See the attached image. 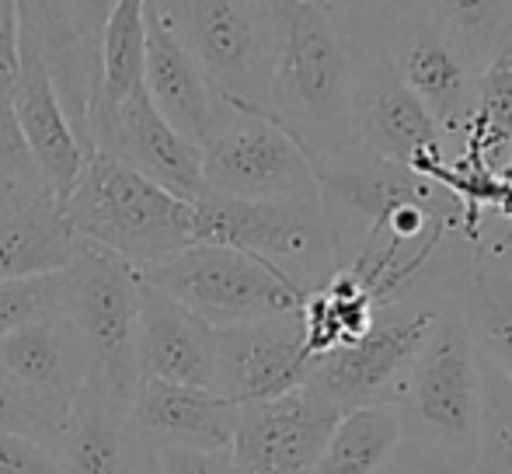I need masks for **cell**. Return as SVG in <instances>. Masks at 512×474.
<instances>
[{
  "mask_svg": "<svg viewBox=\"0 0 512 474\" xmlns=\"http://www.w3.org/2000/svg\"><path fill=\"white\" fill-rule=\"evenodd\" d=\"M359 53L338 25L307 0H276V53L269 77V112L310 161L335 157L356 143Z\"/></svg>",
  "mask_w": 512,
  "mask_h": 474,
  "instance_id": "obj_1",
  "label": "cell"
},
{
  "mask_svg": "<svg viewBox=\"0 0 512 474\" xmlns=\"http://www.w3.org/2000/svg\"><path fill=\"white\" fill-rule=\"evenodd\" d=\"M77 237L147 272L196 241V210L129 164L88 147L74 189L60 199Z\"/></svg>",
  "mask_w": 512,
  "mask_h": 474,
  "instance_id": "obj_2",
  "label": "cell"
},
{
  "mask_svg": "<svg viewBox=\"0 0 512 474\" xmlns=\"http://www.w3.org/2000/svg\"><path fill=\"white\" fill-rule=\"evenodd\" d=\"M192 210L196 241L248 251L304 297L321 290L338 269L335 231L321 192L300 199H230L203 192Z\"/></svg>",
  "mask_w": 512,
  "mask_h": 474,
  "instance_id": "obj_3",
  "label": "cell"
},
{
  "mask_svg": "<svg viewBox=\"0 0 512 474\" xmlns=\"http://www.w3.org/2000/svg\"><path fill=\"white\" fill-rule=\"evenodd\" d=\"M60 314L70 321L88 359L95 391L129 405L136 391V321L140 272L119 255L77 237L74 258L60 269Z\"/></svg>",
  "mask_w": 512,
  "mask_h": 474,
  "instance_id": "obj_4",
  "label": "cell"
},
{
  "mask_svg": "<svg viewBox=\"0 0 512 474\" xmlns=\"http://www.w3.org/2000/svg\"><path fill=\"white\" fill-rule=\"evenodd\" d=\"M450 300L453 290L425 286L377 307L370 328L356 342L321 353L310 363L304 384L328 398L338 412L363 405H394L408 370L415 366L429 335L436 332Z\"/></svg>",
  "mask_w": 512,
  "mask_h": 474,
  "instance_id": "obj_5",
  "label": "cell"
},
{
  "mask_svg": "<svg viewBox=\"0 0 512 474\" xmlns=\"http://www.w3.org/2000/svg\"><path fill=\"white\" fill-rule=\"evenodd\" d=\"M164 14L213 91L230 105L265 112L276 0H150Z\"/></svg>",
  "mask_w": 512,
  "mask_h": 474,
  "instance_id": "obj_6",
  "label": "cell"
},
{
  "mask_svg": "<svg viewBox=\"0 0 512 474\" xmlns=\"http://www.w3.org/2000/svg\"><path fill=\"white\" fill-rule=\"evenodd\" d=\"M394 412L408 440L474 457L481 419V356L457 300L439 318L401 387Z\"/></svg>",
  "mask_w": 512,
  "mask_h": 474,
  "instance_id": "obj_7",
  "label": "cell"
},
{
  "mask_svg": "<svg viewBox=\"0 0 512 474\" xmlns=\"http://www.w3.org/2000/svg\"><path fill=\"white\" fill-rule=\"evenodd\" d=\"M140 279L168 293L175 304H182L209 328L297 311L307 300L255 255L209 241H192L161 265L140 272Z\"/></svg>",
  "mask_w": 512,
  "mask_h": 474,
  "instance_id": "obj_8",
  "label": "cell"
},
{
  "mask_svg": "<svg viewBox=\"0 0 512 474\" xmlns=\"http://www.w3.org/2000/svg\"><path fill=\"white\" fill-rule=\"evenodd\" d=\"M206 192L230 199L317 196L307 150L269 112L223 102L220 119L199 143Z\"/></svg>",
  "mask_w": 512,
  "mask_h": 474,
  "instance_id": "obj_9",
  "label": "cell"
},
{
  "mask_svg": "<svg viewBox=\"0 0 512 474\" xmlns=\"http://www.w3.org/2000/svg\"><path fill=\"white\" fill-rule=\"evenodd\" d=\"M352 116H356V143L366 154L408 164L425 178H436V171L450 164L443 133L432 122L429 109L415 98V91L401 81L387 49L359 53Z\"/></svg>",
  "mask_w": 512,
  "mask_h": 474,
  "instance_id": "obj_10",
  "label": "cell"
},
{
  "mask_svg": "<svg viewBox=\"0 0 512 474\" xmlns=\"http://www.w3.org/2000/svg\"><path fill=\"white\" fill-rule=\"evenodd\" d=\"M88 147H98L102 154L129 164L185 203H196L206 192L199 147L154 109L147 88H136L119 102L91 98Z\"/></svg>",
  "mask_w": 512,
  "mask_h": 474,
  "instance_id": "obj_11",
  "label": "cell"
},
{
  "mask_svg": "<svg viewBox=\"0 0 512 474\" xmlns=\"http://www.w3.org/2000/svg\"><path fill=\"white\" fill-rule=\"evenodd\" d=\"M387 56L398 67L401 81L415 91L418 102L429 109L439 126L450 161L460 154L474 116V88H478V67L467 53L450 39L443 25L425 7L411 11L387 39Z\"/></svg>",
  "mask_w": 512,
  "mask_h": 474,
  "instance_id": "obj_12",
  "label": "cell"
},
{
  "mask_svg": "<svg viewBox=\"0 0 512 474\" xmlns=\"http://www.w3.org/2000/svg\"><path fill=\"white\" fill-rule=\"evenodd\" d=\"M338 408L307 384L279 398L248 401L237 408L230 454L241 474H310L321 457Z\"/></svg>",
  "mask_w": 512,
  "mask_h": 474,
  "instance_id": "obj_13",
  "label": "cell"
},
{
  "mask_svg": "<svg viewBox=\"0 0 512 474\" xmlns=\"http://www.w3.org/2000/svg\"><path fill=\"white\" fill-rule=\"evenodd\" d=\"M216 335V394L248 405L279 398L307 380L314 356L307 353L304 314L283 311L241 325L213 328Z\"/></svg>",
  "mask_w": 512,
  "mask_h": 474,
  "instance_id": "obj_14",
  "label": "cell"
},
{
  "mask_svg": "<svg viewBox=\"0 0 512 474\" xmlns=\"http://www.w3.org/2000/svg\"><path fill=\"white\" fill-rule=\"evenodd\" d=\"M237 401L209 387L171 384V380H136L129 398V429L150 450H227L237 426Z\"/></svg>",
  "mask_w": 512,
  "mask_h": 474,
  "instance_id": "obj_15",
  "label": "cell"
},
{
  "mask_svg": "<svg viewBox=\"0 0 512 474\" xmlns=\"http://www.w3.org/2000/svg\"><path fill=\"white\" fill-rule=\"evenodd\" d=\"M21 35V63H18V81H14V116L25 133V143L35 157L46 189L56 199H63L74 189L77 175L88 147L81 143L77 129L70 126L67 112H63L60 98H56V84L49 77L46 56L42 46L28 28L18 25Z\"/></svg>",
  "mask_w": 512,
  "mask_h": 474,
  "instance_id": "obj_16",
  "label": "cell"
},
{
  "mask_svg": "<svg viewBox=\"0 0 512 474\" xmlns=\"http://www.w3.org/2000/svg\"><path fill=\"white\" fill-rule=\"evenodd\" d=\"M136 377L216 391V335L206 321L140 279Z\"/></svg>",
  "mask_w": 512,
  "mask_h": 474,
  "instance_id": "obj_17",
  "label": "cell"
},
{
  "mask_svg": "<svg viewBox=\"0 0 512 474\" xmlns=\"http://www.w3.org/2000/svg\"><path fill=\"white\" fill-rule=\"evenodd\" d=\"M143 88L154 109L192 143H203L220 119L223 98L206 81L203 67L192 60L175 28L147 0V46H143Z\"/></svg>",
  "mask_w": 512,
  "mask_h": 474,
  "instance_id": "obj_18",
  "label": "cell"
},
{
  "mask_svg": "<svg viewBox=\"0 0 512 474\" xmlns=\"http://www.w3.org/2000/svg\"><path fill=\"white\" fill-rule=\"evenodd\" d=\"M0 373L67 415L88 380V359L60 311L0 335Z\"/></svg>",
  "mask_w": 512,
  "mask_h": 474,
  "instance_id": "obj_19",
  "label": "cell"
},
{
  "mask_svg": "<svg viewBox=\"0 0 512 474\" xmlns=\"http://www.w3.org/2000/svg\"><path fill=\"white\" fill-rule=\"evenodd\" d=\"M18 25L39 39L63 112L88 147V102L98 84V49L84 35L77 0H14Z\"/></svg>",
  "mask_w": 512,
  "mask_h": 474,
  "instance_id": "obj_20",
  "label": "cell"
},
{
  "mask_svg": "<svg viewBox=\"0 0 512 474\" xmlns=\"http://www.w3.org/2000/svg\"><path fill=\"white\" fill-rule=\"evenodd\" d=\"M129 405H119L91 384L81 387L60 429L49 440V454L63 474H126L147 443L129 429Z\"/></svg>",
  "mask_w": 512,
  "mask_h": 474,
  "instance_id": "obj_21",
  "label": "cell"
},
{
  "mask_svg": "<svg viewBox=\"0 0 512 474\" xmlns=\"http://www.w3.org/2000/svg\"><path fill=\"white\" fill-rule=\"evenodd\" d=\"M74 248L77 231L56 196L11 192L0 199V283L67 269Z\"/></svg>",
  "mask_w": 512,
  "mask_h": 474,
  "instance_id": "obj_22",
  "label": "cell"
},
{
  "mask_svg": "<svg viewBox=\"0 0 512 474\" xmlns=\"http://www.w3.org/2000/svg\"><path fill=\"white\" fill-rule=\"evenodd\" d=\"M453 300L471 328L478 353L512 380V276L492 248L481 251L453 283Z\"/></svg>",
  "mask_w": 512,
  "mask_h": 474,
  "instance_id": "obj_23",
  "label": "cell"
},
{
  "mask_svg": "<svg viewBox=\"0 0 512 474\" xmlns=\"http://www.w3.org/2000/svg\"><path fill=\"white\" fill-rule=\"evenodd\" d=\"M512 154V32L499 42L488 63L478 70L474 116L460 154L450 164L471 168H506Z\"/></svg>",
  "mask_w": 512,
  "mask_h": 474,
  "instance_id": "obj_24",
  "label": "cell"
},
{
  "mask_svg": "<svg viewBox=\"0 0 512 474\" xmlns=\"http://www.w3.org/2000/svg\"><path fill=\"white\" fill-rule=\"evenodd\" d=\"M405 440L394 405H363L338 415L310 474H373Z\"/></svg>",
  "mask_w": 512,
  "mask_h": 474,
  "instance_id": "obj_25",
  "label": "cell"
},
{
  "mask_svg": "<svg viewBox=\"0 0 512 474\" xmlns=\"http://www.w3.org/2000/svg\"><path fill=\"white\" fill-rule=\"evenodd\" d=\"M143 46H147V0H112L98 35V84L91 98L119 102L143 88Z\"/></svg>",
  "mask_w": 512,
  "mask_h": 474,
  "instance_id": "obj_26",
  "label": "cell"
},
{
  "mask_svg": "<svg viewBox=\"0 0 512 474\" xmlns=\"http://www.w3.org/2000/svg\"><path fill=\"white\" fill-rule=\"evenodd\" d=\"M425 11L450 32L478 70L512 32V0H425Z\"/></svg>",
  "mask_w": 512,
  "mask_h": 474,
  "instance_id": "obj_27",
  "label": "cell"
},
{
  "mask_svg": "<svg viewBox=\"0 0 512 474\" xmlns=\"http://www.w3.org/2000/svg\"><path fill=\"white\" fill-rule=\"evenodd\" d=\"M467 474H512V380L485 356H481L478 440Z\"/></svg>",
  "mask_w": 512,
  "mask_h": 474,
  "instance_id": "obj_28",
  "label": "cell"
},
{
  "mask_svg": "<svg viewBox=\"0 0 512 474\" xmlns=\"http://www.w3.org/2000/svg\"><path fill=\"white\" fill-rule=\"evenodd\" d=\"M338 25V32L356 46V53L384 49L391 32L425 0H307Z\"/></svg>",
  "mask_w": 512,
  "mask_h": 474,
  "instance_id": "obj_29",
  "label": "cell"
},
{
  "mask_svg": "<svg viewBox=\"0 0 512 474\" xmlns=\"http://www.w3.org/2000/svg\"><path fill=\"white\" fill-rule=\"evenodd\" d=\"M60 422L63 415L56 408H49L42 398L0 373V436H25V440L49 447Z\"/></svg>",
  "mask_w": 512,
  "mask_h": 474,
  "instance_id": "obj_30",
  "label": "cell"
},
{
  "mask_svg": "<svg viewBox=\"0 0 512 474\" xmlns=\"http://www.w3.org/2000/svg\"><path fill=\"white\" fill-rule=\"evenodd\" d=\"M60 311V272L0 283V335Z\"/></svg>",
  "mask_w": 512,
  "mask_h": 474,
  "instance_id": "obj_31",
  "label": "cell"
},
{
  "mask_svg": "<svg viewBox=\"0 0 512 474\" xmlns=\"http://www.w3.org/2000/svg\"><path fill=\"white\" fill-rule=\"evenodd\" d=\"M0 182L25 192V196H46L49 192L39 168H35V157L25 143L18 116H14L11 95H0ZM49 196H53V192H49Z\"/></svg>",
  "mask_w": 512,
  "mask_h": 474,
  "instance_id": "obj_32",
  "label": "cell"
},
{
  "mask_svg": "<svg viewBox=\"0 0 512 474\" xmlns=\"http://www.w3.org/2000/svg\"><path fill=\"white\" fill-rule=\"evenodd\" d=\"M471 471V457L450 454V450L429 447L418 440H401L398 450L387 457V464L373 474H467Z\"/></svg>",
  "mask_w": 512,
  "mask_h": 474,
  "instance_id": "obj_33",
  "label": "cell"
},
{
  "mask_svg": "<svg viewBox=\"0 0 512 474\" xmlns=\"http://www.w3.org/2000/svg\"><path fill=\"white\" fill-rule=\"evenodd\" d=\"M157 464L164 474H241L234 464V454L227 450H185V447H168L154 450Z\"/></svg>",
  "mask_w": 512,
  "mask_h": 474,
  "instance_id": "obj_34",
  "label": "cell"
},
{
  "mask_svg": "<svg viewBox=\"0 0 512 474\" xmlns=\"http://www.w3.org/2000/svg\"><path fill=\"white\" fill-rule=\"evenodd\" d=\"M0 474H63L49 447L25 436H0Z\"/></svg>",
  "mask_w": 512,
  "mask_h": 474,
  "instance_id": "obj_35",
  "label": "cell"
},
{
  "mask_svg": "<svg viewBox=\"0 0 512 474\" xmlns=\"http://www.w3.org/2000/svg\"><path fill=\"white\" fill-rule=\"evenodd\" d=\"M21 63V35H18V4L0 0V95H14Z\"/></svg>",
  "mask_w": 512,
  "mask_h": 474,
  "instance_id": "obj_36",
  "label": "cell"
},
{
  "mask_svg": "<svg viewBox=\"0 0 512 474\" xmlns=\"http://www.w3.org/2000/svg\"><path fill=\"white\" fill-rule=\"evenodd\" d=\"M108 7H112V0H77L84 35L95 42V49H98V35H102V25H105V18H108Z\"/></svg>",
  "mask_w": 512,
  "mask_h": 474,
  "instance_id": "obj_37",
  "label": "cell"
},
{
  "mask_svg": "<svg viewBox=\"0 0 512 474\" xmlns=\"http://www.w3.org/2000/svg\"><path fill=\"white\" fill-rule=\"evenodd\" d=\"M126 474H164L161 464H157V454L150 447H143L140 454L133 457V464H129Z\"/></svg>",
  "mask_w": 512,
  "mask_h": 474,
  "instance_id": "obj_38",
  "label": "cell"
},
{
  "mask_svg": "<svg viewBox=\"0 0 512 474\" xmlns=\"http://www.w3.org/2000/svg\"><path fill=\"white\" fill-rule=\"evenodd\" d=\"M492 251L502 258V265H506L509 276H512V224H506L499 231V237H495V244H492Z\"/></svg>",
  "mask_w": 512,
  "mask_h": 474,
  "instance_id": "obj_39",
  "label": "cell"
},
{
  "mask_svg": "<svg viewBox=\"0 0 512 474\" xmlns=\"http://www.w3.org/2000/svg\"><path fill=\"white\" fill-rule=\"evenodd\" d=\"M11 192H18V189H11V185H7V182H0V199L11 196ZM21 196H25V192H21Z\"/></svg>",
  "mask_w": 512,
  "mask_h": 474,
  "instance_id": "obj_40",
  "label": "cell"
}]
</instances>
